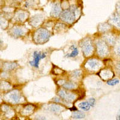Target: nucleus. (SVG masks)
I'll use <instances>...</instances> for the list:
<instances>
[{
    "label": "nucleus",
    "mask_w": 120,
    "mask_h": 120,
    "mask_svg": "<svg viewBox=\"0 0 120 120\" xmlns=\"http://www.w3.org/2000/svg\"><path fill=\"white\" fill-rule=\"evenodd\" d=\"M97 49L98 54L101 56H106L109 52L108 46L106 43L101 40H98L97 42Z\"/></svg>",
    "instance_id": "4"
},
{
    "label": "nucleus",
    "mask_w": 120,
    "mask_h": 120,
    "mask_svg": "<svg viewBox=\"0 0 120 120\" xmlns=\"http://www.w3.org/2000/svg\"><path fill=\"white\" fill-rule=\"evenodd\" d=\"M49 111H52L53 112H58L61 111L63 109V107H62L60 105H56V104H53V105H51L49 107Z\"/></svg>",
    "instance_id": "15"
},
{
    "label": "nucleus",
    "mask_w": 120,
    "mask_h": 120,
    "mask_svg": "<svg viewBox=\"0 0 120 120\" xmlns=\"http://www.w3.org/2000/svg\"><path fill=\"white\" fill-rule=\"evenodd\" d=\"M85 116V115L81 112H78V111H75L72 113L71 117L74 119H82L84 118Z\"/></svg>",
    "instance_id": "19"
},
{
    "label": "nucleus",
    "mask_w": 120,
    "mask_h": 120,
    "mask_svg": "<svg viewBox=\"0 0 120 120\" xmlns=\"http://www.w3.org/2000/svg\"><path fill=\"white\" fill-rule=\"evenodd\" d=\"M7 97L8 98V99L10 100V101L13 103H18L20 102L21 100V97L16 90L13 91L11 93H8L7 94Z\"/></svg>",
    "instance_id": "7"
},
{
    "label": "nucleus",
    "mask_w": 120,
    "mask_h": 120,
    "mask_svg": "<svg viewBox=\"0 0 120 120\" xmlns=\"http://www.w3.org/2000/svg\"><path fill=\"white\" fill-rule=\"evenodd\" d=\"M27 16L28 15L26 11H19L16 13L15 18L17 21H19V22H23L27 18Z\"/></svg>",
    "instance_id": "11"
},
{
    "label": "nucleus",
    "mask_w": 120,
    "mask_h": 120,
    "mask_svg": "<svg viewBox=\"0 0 120 120\" xmlns=\"http://www.w3.org/2000/svg\"><path fill=\"white\" fill-rule=\"evenodd\" d=\"M0 87L2 90H8L11 88V85L6 82H2L0 84Z\"/></svg>",
    "instance_id": "20"
},
{
    "label": "nucleus",
    "mask_w": 120,
    "mask_h": 120,
    "mask_svg": "<svg viewBox=\"0 0 120 120\" xmlns=\"http://www.w3.org/2000/svg\"><path fill=\"white\" fill-rule=\"evenodd\" d=\"M2 43H3V41H2L1 40V38H0V44Z\"/></svg>",
    "instance_id": "29"
},
{
    "label": "nucleus",
    "mask_w": 120,
    "mask_h": 120,
    "mask_svg": "<svg viewBox=\"0 0 120 120\" xmlns=\"http://www.w3.org/2000/svg\"><path fill=\"white\" fill-rule=\"evenodd\" d=\"M46 56V53H41V52H38L36 51V52H34V54H33L34 60L33 61H30V64L31 66L38 68V66H39L40 60H41V59L45 58Z\"/></svg>",
    "instance_id": "5"
},
{
    "label": "nucleus",
    "mask_w": 120,
    "mask_h": 120,
    "mask_svg": "<svg viewBox=\"0 0 120 120\" xmlns=\"http://www.w3.org/2000/svg\"><path fill=\"white\" fill-rule=\"evenodd\" d=\"M43 17L41 15H37L35 16H33L31 19L30 21V23L34 26H37L39 25L43 21Z\"/></svg>",
    "instance_id": "9"
},
{
    "label": "nucleus",
    "mask_w": 120,
    "mask_h": 120,
    "mask_svg": "<svg viewBox=\"0 0 120 120\" xmlns=\"http://www.w3.org/2000/svg\"><path fill=\"white\" fill-rule=\"evenodd\" d=\"M58 95L61 98L65 100L66 101H72L76 98V96L75 94L68 93L64 90H60L58 92Z\"/></svg>",
    "instance_id": "6"
},
{
    "label": "nucleus",
    "mask_w": 120,
    "mask_h": 120,
    "mask_svg": "<svg viewBox=\"0 0 120 120\" xmlns=\"http://www.w3.org/2000/svg\"><path fill=\"white\" fill-rule=\"evenodd\" d=\"M18 66V64L16 63H6L4 64L3 66V70L4 71H10L15 69Z\"/></svg>",
    "instance_id": "12"
},
{
    "label": "nucleus",
    "mask_w": 120,
    "mask_h": 120,
    "mask_svg": "<svg viewBox=\"0 0 120 120\" xmlns=\"http://www.w3.org/2000/svg\"><path fill=\"white\" fill-rule=\"evenodd\" d=\"M79 108H81V109L85 111H89L91 106H90V103L88 101H84V102H82L79 105Z\"/></svg>",
    "instance_id": "17"
},
{
    "label": "nucleus",
    "mask_w": 120,
    "mask_h": 120,
    "mask_svg": "<svg viewBox=\"0 0 120 120\" xmlns=\"http://www.w3.org/2000/svg\"><path fill=\"white\" fill-rule=\"evenodd\" d=\"M71 111H77V109L76 108V107L73 106V108H71V109H70Z\"/></svg>",
    "instance_id": "28"
},
{
    "label": "nucleus",
    "mask_w": 120,
    "mask_h": 120,
    "mask_svg": "<svg viewBox=\"0 0 120 120\" xmlns=\"http://www.w3.org/2000/svg\"><path fill=\"white\" fill-rule=\"evenodd\" d=\"M63 88L67 90H71V89H74L76 87L77 85L75 83L73 82H66V83H63Z\"/></svg>",
    "instance_id": "18"
},
{
    "label": "nucleus",
    "mask_w": 120,
    "mask_h": 120,
    "mask_svg": "<svg viewBox=\"0 0 120 120\" xmlns=\"http://www.w3.org/2000/svg\"><path fill=\"white\" fill-rule=\"evenodd\" d=\"M76 8L75 6H72L69 9H67L62 11L60 13V18L62 21L66 22L67 23H71L75 21L76 16Z\"/></svg>",
    "instance_id": "2"
},
{
    "label": "nucleus",
    "mask_w": 120,
    "mask_h": 120,
    "mask_svg": "<svg viewBox=\"0 0 120 120\" xmlns=\"http://www.w3.org/2000/svg\"><path fill=\"white\" fill-rule=\"evenodd\" d=\"M106 40L111 44H114L115 43V39L113 36H108L106 37Z\"/></svg>",
    "instance_id": "23"
},
{
    "label": "nucleus",
    "mask_w": 120,
    "mask_h": 120,
    "mask_svg": "<svg viewBox=\"0 0 120 120\" xmlns=\"http://www.w3.org/2000/svg\"><path fill=\"white\" fill-rule=\"evenodd\" d=\"M70 49H72V52H71L70 53L67 54L66 56H67V57H70V58H73V57L76 56L78 55V53H79V51H78V48H77L76 46H75L74 45H73V46H71Z\"/></svg>",
    "instance_id": "16"
},
{
    "label": "nucleus",
    "mask_w": 120,
    "mask_h": 120,
    "mask_svg": "<svg viewBox=\"0 0 120 120\" xmlns=\"http://www.w3.org/2000/svg\"><path fill=\"white\" fill-rule=\"evenodd\" d=\"M110 21L113 24H116V26L120 27V15L119 13H116L113 14V16L110 18Z\"/></svg>",
    "instance_id": "14"
},
{
    "label": "nucleus",
    "mask_w": 120,
    "mask_h": 120,
    "mask_svg": "<svg viewBox=\"0 0 120 120\" xmlns=\"http://www.w3.org/2000/svg\"><path fill=\"white\" fill-rule=\"evenodd\" d=\"M120 82L118 79H111V80H109V81L107 82L108 84L109 85H111V86H113V85H115L118 84V83Z\"/></svg>",
    "instance_id": "21"
},
{
    "label": "nucleus",
    "mask_w": 120,
    "mask_h": 120,
    "mask_svg": "<svg viewBox=\"0 0 120 120\" xmlns=\"http://www.w3.org/2000/svg\"><path fill=\"white\" fill-rule=\"evenodd\" d=\"M88 103H90V106L91 107H94L95 104H96V100L94 99V98H91L88 100Z\"/></svg>",
    "instance_id": "26"
},
{
    "label": "nucleus",
    "mask_w": 120,
    "mask_h": 120,
    "mask_svg": "<svg viewBox=\"0 0 120 120\" xmlns=\"http://www.w3.org/2000/svg\"><path fill=\"white\" fill-rule=\"evenodd\" d=\"M34 110V107L32 105H28L26 108H25L23 112L25 113H30V112H33Z\"/></svg>",
    "instance_id": "22"
},
{
    "label": "nucleus",
    "mask_w": 120,
    "mask_h": 120,
    "mask_svg": "<svg viewBox=\"0 0 120 120\" xmlns=\"http://www.w3.org/2000/svg\"><path fill=\"white\" fill-rule=\"evenodd\" d=\"M101 25L102 26H100V29L101 31H105V28H106V30H109L110 28L109 25L108 24H107V23H103V24H101Z\"/></svg>",
    "instance_id": "25"
},
{
    "label": "nucleus",
    "mask_w": 120,
    "mask_h": 120,
    "mask_svg": "<svg viewBox=\"0 0 120 120\" xmlns=\"http://www.w3.org/2000/svg\"><path fill=\"white\" fill-rule=\"evenodd\" d=\"M50 37L51 34L48 30L45 28H39L34 33L33 39L36 43L41 44L48 41Z\"/></svg>",
    "instance_id": "1"
},
{
    "label": "nucleus",
    "mask_w": 120,
    "mask_h": 120,
    "mask_svg": "<svg viewBox=\"0 0 120 120\" xmlns=\"http://www.w3.org/2000/svg\"><path fill=\"white\" fill-rule=\"evenodd\" d=\"M53 100H54V101H55L56 103H59V102H60V101H61L60 98H56H56H55L54 99H53Z\"/></svg>",
    "instance_id": "27"
},
{
    "label": "nucleus",
    "mask_w": 120,
    "mask_h": 120,
    "mask_svg": "<svg viewBox=\"0 0 120 120\" xmlns=\"http://www.w3.org/2000/svg\"><path fill=\"white\" fill-rule=\"evenodd\" d=\"M12 34L15 37H21L25 34V31L19 27H15L12 30Z\"/></svg>",
    "instance_id": "13"
},
{
    "label": "nucleus",
    "mask_w": 120,
    "mask_h": 120,
    "mask_svg": "<svg viewBox=\"0 0 120 120\" xmlns=\"http://www.w3.org/2000/svg\"><path fill=\"white\" fill-rule=\"evenodd\" d=\"M61 13V8L60 4L58 3L54 4V5L52 6V11L51 13V16L53 17H58L60 16Z\"/></svg>",
    "instance_id": "8"
},
{
    "label": "nucleus",
    "mask_w": 120,
    "mask_h": 120,
    "mask_svg": "<svg viewBox=\"0 0 120 120\" xmlns=\"http://www.w3.org/2000/svg\"><path fill=\"white\" fill-rule=\"evenodd\" d=\"M86 65L88 66V68L94 70H96L100 67L99 62L96 61V60H89L86 63Z\"/></svg>",
    "instance_id": "10"
},
{
    "label": "nucleus",
    "mask_w": 120,
    "mask_h": 120,
    "mask_svg": "<svg viewBox=\"0 0 120 120\" xmlns=\"http://www.w3.org/2000/svg\"><path fill=\"white\" fill-rule=\"evenodd\" d=\"M16 1H20V0H16Z\"/></svg>",
    "instance_id": "30"
},
{
    "label": "nucleus",
    "mask_w": 120,
    "mask_h": 120,
    "mask_svg": "<svg viewBox=\"0 0 120 120\" xmlns=\"http://www.w3.org/2000/svg\"><path fill=\"white\" fill-rule=\"evenodd\" d=\"M82 52L85 56H88L93 53V47L90 38H85L81 43Z\"/></svg>",
    "instance_id": "3"
},
{
    "label": "nucleus",
    "mask_w": 120,
    "mask_h": 120,
    "mask_svg": "<svg viewBox=\"0 0 120 120\" xmlns=\"http://www.w3.org/2000/svg\"><path fill=\"white\" fill-rule=\"evenodd\" d=\"M80 75H81V71L80 70H75V71H73L72 73H71V76L75 78L79 77Z\"/></svg>",
    "instance_id": "24"
}]
</instances>
